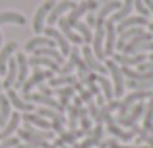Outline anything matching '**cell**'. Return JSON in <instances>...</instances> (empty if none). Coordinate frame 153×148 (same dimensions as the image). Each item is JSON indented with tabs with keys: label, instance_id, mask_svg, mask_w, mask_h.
I'll list each match as a JSON object with an SVG mask.
<instances>
[{
	"label": "cell",
	"instance_id": "1",
	"mask_svg": "<svg viewBox=\"0 0 153 148\" xmlns=\"http://www.w3.org/2000/svg\"><path fill=\"white\" fill-rule=\"evenodd\" d=\"M52 78V72L51 70H41V68H37L33 72V76H29V80H25V82L22 84V90H23V94H29L31 90H33L35 86H39V84H43L45 80H51Z\"/></svg>",
	"mask_w": 153,
	"mask_h": 148
},
{
	"label": "cell",
	"instance_id": "2",
	"mask_svg": "<svg viewBox=\"0 0 153 148\" xmlns=\"http://www.w3.org/2000/svg\"><path fill=\"white\" fill-rule=\"evenodd\" d=\"M72 55H74V59H76V66H78V82L79 84H93V80H95V76L91 74V70L87 68V65L83 62V59L79 57V53H78V49H72Z\"/></svg>",
	"mask_w": 153,
	"mask_h": 148
},
{
	"label": "cell",
	"instance_id": "3",
	"mask_svg": "<svg viewBox=\"0 0 153 148\" xmlns=\"http://www.w3.org/2000/svg\"><path fill=\"white\" fill-rule=\"evenodd\" d=\"M74 8H76V2H72V0H64V2H60V4H54L52 10L49 12V16H47V22L52 26V23H56L60 18H62V14L74 10Z\"/></svg>",
	"mask_w": 153,
	"mask_h": 148
},
{
	"label": "cell",
	"instance_id": "4",
	"mask_svg": "<svg viewBox=\"0 0 153 148\" xmlns=\"http://www.w3.org/2000/svg\"><path fill=\"white\" fill-rule=\"evenodd\" d=\"M116 45V27L114 23L108 20L107 23H105V41H103V53L107 55H112V49H114Z\"/></svg>",
	"mask_w": 153,
	"mask_h": 148
},
{
	"label": "cell",
	"instance_id": "5",
	"mask_svg": "<svg viewBox=\"0 0 153 148\" xmlns=\"http://www.w3.org/2000/svg\"><path fill=\"white\" fill-rule=\"evenodd\" d=\"M143 111H146V105H143L142 101H138V105H136L130 113H126L124 117H118V119H116V123H118V125H122V127H130V129H132V127H134V123L143 115Z\"/></svg>",
	"mask_w": 153,
	"mask_h": 148
},
{
	"label": "cell",
	"instance_id": "6",
	"mask_svg": "<svg viewBox=\"0 0 153 148\" xmlns=\"http://www.w3.org/2000/svg\"><path fill=\"white\" fill-rule=\"evenodd\" d=\"M45 35L51 37L56 45H60V55H70V41L54 27H45Z\"/></svg>",
	"mask_w": 153,
	"mask_h": 148
},
{
	"label": "cell",
	"instance_id": "7",
	"mask_svg": "<svg viewBox=\"0 0 153 148\" xmlns=\"http://www.w3.org/2000/svg\"><path fill=\"white\" fill-rule=\"evenodd\" d=\"M83 62L87 65V68H89L91 72H99V74H103L105 70H107L103 62L99 61V59L95 57L93 53H91V47H87V45L83 47Z\"/></svg>",
	"mask_w": 153,
	"mask_h": 148
},
{
	"label": "cell",
	"instance_id": "8",
	"mask_svg": "<svg viewBox=\"0 0 153 148\" xmlns=\"http://www.w3.org/2000/svg\"><path fill=\"white\" fill-rule=\"evenodd\" d=\"M103 121H107V127H108V133H112L116 138H120V140H130V138H134V131H122L118 125H116V121L111 117V115H105V119Z\"/></svg>",
	"mask_w": 153,
	"mask_h": 148
},
{
	"label": "cell",
	"instance_id": "9",
	"mask_svg": "<svg viewBox=\"0 0 153 148\" xmlns=\"http://www.w3.org/2000/svg\"><path fill=\"white\" fill-rule=\"evenodd\" d=\"M52 6H54V2L52 0H47L43 6H39V10H37V14H35V20H33V29L37 31H43V26H45V18L49 16V12L52 10Z\"/></svg>",
	"mask_w": 153,
	"mask_h": 148
},
{
	"label": "cell",
	"instance_id": "10",
	"mask_svg": "<svg viewBox=\"0 0 153 148\" xmlns=\"http://www.w3.org/2000/svg\"><path fill=\"white\" fill-rule=\"evenodd\" d=\"M25 95V99L27 101H33V103H41V105H45V107H51V109H56V111H60L62 113V107H60V103L58 101H54L52 98H49V95H43V94H23Z\"/></svg>",
	"mask_w": 153,
	"mask_h": 148
},
{
	"label": "cell",
	"instance_id": "11",
	"mask_svg": "<svg viewBox=\"0 0 153 148\" xmlns=\"http://www.w3.org/2000/svg\"><path fill=\"white\" fill-rule=\"evenodd\" d=\"M107 68L111 70L112 80H114V95L122 98V90H124V82H122V72H120L118 65L114 61H107Z\"/></svg>",
	"mask_w": 153,
	"mask_h": 148
},
{
	"label": "cell",
	"instance_id": "12",
	"mask_svg": "<svg viewBox=\"0 0 153 148\" xmlns=\"http://www.w3.org/2000/svg\"><path fill=\"white\" fill-rule=\"evenodd\" d=\"M95 35H93V53L97 59H103V41H105V23H95Z\"/></svg>",
	"mask_w": 153,
	"mask_h": 148
},
{
	"label": "cell",
	"instance_id": "13",
	"mask_svg": "<svg viewBox=\"0 0 153 148\" xmlns=\"http://www.w3.org/2000/svg\"><path fill=\"white\" fill-rule=\"evenodd\" d=\"M19 123H22V115H19L18 111H14V113L10 115V119H8V123L2 127V131H0V140L12 137V134H14V131L19 127Z\"/></svg>",
	"mask_w": 153,
	"mask_h": 148
},
{
	"label": "cell",
	"instance_id": "14",
	"mask_svg": "<svg viewBox=\"0 0 153 148\" xmlns=\"http://www.w3.org/2000/svg\"><path fill=\"white\" fill-rule=\"evenodd\" d=\"M147 18H143V16H128L126 20H122V22H118V31L122 33L124 29H130V27H143L147 26Z\"/></svg>",
	"mask_w": 153,
	"mask_h": 148
},
{
	"label": "cell",
	"instance_id": "15",
	"mask_svg": "<svg viewBox=\"0 0 153 148\" xmlns=\"http://www.w3.org/2000/svg\"><path fill=\"white\" fill-rule=\"evenodd\" d=\"M6 98H8V101H10L12 105L16 107V109H19V111H25V113H31V111L35 109V107L31 105L29 101H23V99L19 98V95L16 94L14 90H12V88H10V90H8V95H6Z\"/></svg>",
	"mask_w": 153,
	"mask_h": 148
},
{
	"label": "cell",
	"instance_id": "16",
	"mask_svg": "<svg viewBox=\"0 0 153 148\" xmlns=\"http://www.w3.org/2000/svg\"><path fill=\"white\" fill-rule=\"evenodd\" d=\"M51 82V86H72V88H76V90H82V84L78 82V78L76 76H72V74H66V76H52V78L49 80Z\"/></svg>",
	"mask_w": 153,
	"mask_h": 148
},
{
	"label": "cell",
	"instance_id": "17",
	"mask_svg": "<svg viewBox=\"0 0 153 148\" xmlns=\"http://www.w3.org/2000/svg\"><path fill=\"white\" fill-rule=\"evenodd\" d=\"M114 61L116 62H120L122 66H134V65H142V62H146L147 61V57L146 55H114Z\"/></svg>",
	"mask_w": 153,
	"mask_h": 148
},
{
	"label": "cell",
	"instance_id": "18",
	"mask_svg": "<svg viewBox=\"0 0 153 148\" xmlns=\"http://www.w3.org/2000/svg\"><path fill=\"white\" fill-rule=\"evenodd\" d=\"M18 49V45H16L14 41H10L8 45H4L2 49H0V74H6V68H8V61H10L12 53Z\"/></svg>",
	"mask_w": 153,
	"mask_h": 148
},
{
	"label": "cell",
	"instance_id": "19",
	"mask_svg": "<svg viewBox=\"0 0 153 148\" xmlns=\"http://www.w3.org/2000/svg\"><path fill=\"white\" fill-rule=\"evenodd\" d=\"M132 8H134V0H124V4H120V8L116 10V14H112L111 22L118 23V22H122V20H126L128 16H130Z\"/></svg>",
	"mask_w": 153,
	"mask_h": 148
},
{
	"label": "cell",
	"instance_id": "20",
	"mask_svg": "<svg viewBox=\"0 0 153 148\" xmlns=\"http://www.w3.org/2000/svg\"><path fill=\"white\" fill-rule=\"evenodd\" d=\"M58 22H60V29H62V31H60V33H62V35H64V37H66V39H68V41H72V43H76V45H82V43H83V39H82V37H79V33H74V31H72V27H70V26H68V22H66V18H60V20H58Z\"/></svg>",
	"mask_w": 153,
	"mask_h": 148
},
{
	"label": "cell",
	"instance_id": "21",
	"mask_svg": "<svg viewBox=\"0 0 153 148\" xmlns=\"http://www.w3.org/2000/svg\"><path fill=\"white\" fill-rule=\"evenodd\" d=\"M31 53H35V57H47V59H52V61H56L60 66H62V55L58 53L56 49H52V47H39V49L31 51Z\"/></svg>",
	"mask_w": 153,
	"mask_h": 148
},
{
	"label": "cell",
	"instance_id": "22",
	"mask_svg": "<svg viewBox=\"0 0 153 148\" xmlns=\"http://www.w3.org/2000/svg\"><path fill=\"white\" fill-rule=\"evenodd\" d=\"M27 65H31V66H41V65H45L51 72H58V70H60V65H58V62L52 61V59H47V57H33V59H29V61H27Z\"/></svg>",
	"mask_w": 153,
	"mask_h": 148
},
{
	"label": "cell",
	"instance_id": "23",
	"mask_svg": "<svg viewBox=\"0 0 153 148\" xmlns=\"http://www.w3.org/2000/svg\"><path fill=\"white\" fill-rule=\"evenodd\" d=\"M39 47H52L54 49L56 47V43L52 41L51 37H33V39H29L27 41V45H25V51H35V49H39Z\"/></svg>",
	"mask_w": 153,
	"mask_h": 148
},
{
	"label": "cell",
	"instance_id": "24",
	"mask_svg": "<svg viewBox=\"0 0 153 148\" xmlns=\"http://www.w3.org/2000/svg\"><path fill=\"white\" fill-rule=\"evenodd\" d=\"M16 62H18V78H16V84L18 86H22L23 82L27 80V59H25V55H18L16 57Z\"/></svg>",
	"mask_w": 153,
	"mask_h": 148
},
{
	"label": "cell",
	"instance_id": "25",
	"mask_svg": "<svg viewBox=\"0 0 153 148\" xmlns=\"http://www.w3.org/2000/svg\"><path fill=\"white\" fill-rule=\"evenodd\" d=\"M16 78H18V62H16L14 59H10V61H8V68H6V78H4V88L10 90V88L14 86Z\"/></svg>",
	"mask_w": 153,
	"mask_h": 148
},
{
	"label": "cell",
	"instance_id": "26",
	"mask_svg": "<svg viewBox=\"0 0 153 148\" xmlns=\"http://www.w3.org/2000/svg\"><path fill=\"white\" fill-rule=\"evenodd\" d=\"M147 41H151V33H147V31H142L140 35H136L134 39H130V41L126 43V45L120 49V53L122 55H126L128 51L132 49V47H136V45H142V43H147Z\"/></svg>",
	"mask_w": 153,
	"mask_h": 148
},
{
	"label": "cell",
	"instance_id": "27",
	"mask_svg": "<svg viewBox=\"0 0 153 148\" xmlns=\"http://www.w3.org/2000/svg\"><path fill=\"white\" fill-rule=\"evenodd\" d=\"M22 119H23L25 123H29V125H33V127H39V129H43V131L51 129V123H47V119H43L41 115H37V113H25Z\"/></svg>",
	"mask_w": 153,
	"mask_h": 148
},
{
	"label": "cell",
	"instance_id": "28",
	"mask_svg": "<svg viewBox=\"0 0 153 148\" xmlns=\"http://www.w3.org/2000/svg\"><path fill=\"white\" fill-rule=\"evenodd\" d=\"M146 117H143V131H147V133L153 137V95L149 98V103L146 105Z\"/></svg>",
	"mask_w": 153,
	"mask_h": 148
},
{
	"label": "cell",
	"instance_id": "29",
	"mask_svg": "<svg viewBox=\"0 0 153 148\" xmlns=\"http://www.w3.org/2000/svg\"><path fill=\"white\" fill-rule=\"evenodd\" d=\"M4 23H19V26H23L25 18L22 14H18V12H4V14H0V26H4Z\"/></svg>",
	"mask_w": 153,
	"mask_h": 148
},
{
	"label": "cell",
	"instance_id": "30",
	"mask_svg": "<svg viewBox=\"0 0 153 148\" xmlns=\"http://www.w3.org/2000/svg\"><path fill=\"white\" fill-rule=\"evenodd\" d=\"M10 115H12L10 113V101H8V98L0 95V129H2V127L8 123Z\"/></svg>",
	"mask_w": 153,
	"mask_h": 148
},
{
	"label": "cell",
	"instance_id": "31",
	"mask_svg": "<svg viewBox=\"0 0 153 148\" xmlns=\"http://www.w3.org/2000/svg\"><path fill=\"white\" fill-rule=\"evenodd\" d=\"M37 115H41L43 119H51V121H58V119H64L62 113H58L56 109H51V107H39Z\"/></svg>",
	"mask_w": 153,
	"mask_h": 148
},
{
	"label": "cell",
	"instance_id": "32",
	"mask_svg": "<svg viewBox=\"0 0 153 148\" xmlns=\"http://www.w3.org/2000/svg\"><path fill=\"white\" fill-rule=\"evenodd\" d=\"M128 88H132V90H153V80H128Z\"/></svg>",
	"mask_w": 153,
	"mask_h": 148
},
{
	"label": "cell",
	"instance_id": "33",
	"mask_svg": "<svg viewBox=\"0 0 153 148\" xmlns=\"http://www.w3.org/2000/svg\"><path fill=\"white\" fill-rule=\"evenodd\" d=\"M95 80H97V82L101 84V88H103L105 95H107V99H108V101H112V98H114V90L111 88V84H108V80L105 78V76H95Z\"/></svg>",
	"mask_w": 153,
	"mask_h": 148
},
{
	"label": "cell",
	"instance_id": "34",
	"mask_svg": "<svg viewBox=\"0 0 153 148\" xmlns=\"http://www.w3.org/2000/svg\"><path fill=\"white\" fill-rule=\"evenodd\" d=\"M76 29H78V33H79V37L83 39V43H91V29L85 26V23H82V22H78L76 23Z\"/></svg>",
	"mask_w": 153,
	"mask_h": 148
},
{
	"label": "cell",
	"instance_id": "35",
	"mask_svg": "<svg viewBox=\"0 0 153 148\" xmlns=\"http://www.w3.org/2000/svg\"><path fill=\"white\" fill-rule=\"evenodd\" d=\"M78 115L79 117H82V127H83V131H85V133H89L91 131V121H89V117H87V109L85 107H78Z\"/></svg>",
	"mask_w": 153,
	"mask_h": 148
},
{
	"label": "cell",
	"instance_id": "36",
	"mask_svg": "<svg viewBox=\"0 0 153 148\" xmlns=\"http://www.w3.org/2000/svg\"><path fill=\"white\" fill-rule=\"evenodd\" d=\"M101 137H103V125H97L93 131H89V140H91L93 146L101 142Z\"/></svg>",
	"mask_w": 153,
	"mask_h": 148
},
{
	"label": "cell",
	"instance_id": "37",
	"mask_svg": "<svg viewBox=\"0 0 153 148\" xmlns=\"http://www.w3.org/2000/svg\"><path fill=\"white\" fill-rule=\"evenodd\" d=\"M70 109V115H68V127H70L72 131H76V125H78V107L72 105L68 107Z\"/></svg>",
	"mask_w": 153,
	"mask_h": 148
},
{
	"label": "cell",
	"instance_id": "38",
	"mask_svg": "<svg viewBox=\"0 0 153 148\" xmlns=\"http://www.w3.org/2000/svg\"><path fill=\"white\" fill-rule=\"evenodd\" d=\"M74 66H76V59H74V55H72V49H70V61H68L66 65L60 66L58 72L62 74V76H66V74H70V72H72V68H74Z\"/></svg>",
	"mask_w": 153,
	"mask_h": 148
},
{
	"label": "cell",
	"instance_id": "39",
	"mask_svg": "<svg viewBox=\"0 0 153 148\" xmlns=\"http://www.w3.org/2000/svg\"><path fill=\"white\" fill-rule=\"evenodd\" d=\"M134 8L138 10V14H140V16H143V18H147V16H149V10L146 8L143 0H134Z\"/></svg>",
	"mask_w": 153,
	"mask_h": 148
},
{
	"label": "cell",
	"instance_id": "40",
	"mask_svg": "<svg viewBox=\"0 0 153 148\" xmlns=\"http://www.w3.org/2000/svg\"><path fill=\"white\" fill-rule=\"evenodd\" d=\"M18 148H52V146L47 140H39V142H25V144H22Z\"/></svg>",
	"mask_w": 153,
	"mask_h": 148
},
{
	"label": "cell",
	"instance_id": "41",
	"mask_svg": "<svg viewBox=\"0 0 153 148\" xmlns=\"http://www.w3.org/2000/svg\"><path fill=\"white\" fill-rule=\"evenodd\" d=\"M18 144H19V138L8 137V138H4V140L0 142V148H12V146H18Z\"/></svg>",
	"mask_w": 153,
	"mask_h": 148
},
{
	"label": "cell",
	"instance_id": "42",
	"mask_svg": "<svg viewBox=\"0 0 153 148\" xmlns=\"http://www.w3.org/2000/svg\"><path fill=\"white\" fill-rule=\"evenodd\" d=\"M51 129L54 131V133H64V119H58V121H52L51 123Z\"/></svg>",
	"mask_w": 153,
	"mask_h": 148
},
{
	"label": "cell",
	"instance_id": "43",
	"mask_svg": "<svg viewBox=\"0 0 153 148\" xmlns=\"http://www.w3.org/2000/svg\"><path fill=\"white\" fill-rule=\"evenodd\" d=\"M72 90H74V88H72V86H66V88H60V90L58 92H56V94H58L60 95V98H70V95H72Z\"/></svg>",
	"mask_w": 153,
	"mask_h": 148
},
{
	"label": "cell",
	"instance_id": "44",
	"mask_svg": "<svg viewBox=\"0 0 153 148\" xmlns=\"http://www.w3.org/2000/svg\"><path fill=\"white\" fill-rule=\"evenodd\" d=\"M79 92H82V95H79V98H82V101H87V103L93 101V94H91L89 90H83V88H82Z\"/></svg>",
	"mask_w": 153,
	"mask_h": 148
},
{
	"label": "cell",
	"instance_id": "45",
	"mask_svg": "<svg viewBox=\"0 0 153 148\" xmlns=\"http://www.w3.org/2000/svg\"><path fill=\"white\" fill-rule=\"evenodd\" d=\"M140 72H153V61H146L140 65Z\"/></svg>",
	"mask_w": 153,
	"mask_h": 148
},
{
	"label": "cell",
	"instance_id": "46",
	"mask_svg": "<svg viewBox=\"0 0 153 148\" xmlns=\"http://www.w3.org/2000/svg\"><path fill=\"white\" fill-rule=\"evenodd\" d=\"M95 23H97V16L89 12V14H87V23H85V26L89 27V26H95Z\"/></svg>",
	"mask_w": 153,
	"mask_h": 148
},
{
	"label": "cell",
	"instance_id": "47",
	"mask_svg": "<svg viewBox=\"0 0 153 148\" xmlns=\"http://www.w3.org/2000/svg\"><path fill=\"white\" fill-rule=\"evenodd\" d=\"M89 113H91V117H97V113H99V109H97V105H93V101L89 103Z\"/></svg>",
	"mask_w": 153,
	"mask_h": 148
},
{
	"label": "cell",
	"instance_id": "48",
	"mask_svg": "<svg viewBox=\"0 0 153 148\" xmlns=\"http://www.w3.org/2000/svg\"><path fill=\"white\" fill-rule=\"evenodd\" d=\"M41 94H43V95H49V98H51V95L54 94V90H51V88H45V86H41Z\"/></svg>",
	"mask_w": 153,
	"mask_h": 148
},
{
	"label": "cell",
	"instance_id": "49",
	"mask_svg": "<svg viewBox=\"0 0 153 148\" xmlns=\"http://www.w3.org/2000/svg\"><path fill=\"white\" fill-rule=\"evenodd\" d=\"M143 4H146V8L149 12H153V0H143Z\"/></svg>",
	"mask_w": 153,
	"mask_h": 148
},
{
	"label": "cell",
	"instance_id": "50",
	"mask_svg": "<svg viewBox=\"0 0 153 148\" xmlns=\"http://www.w3.org/2000/svg\"><path fill=\"white\" fill-rule=\"evenodd\" d=\"M82 103H83L82 98H74V105H76V107H82Z\"/></svg>",
	"mask_w": 153,
	"mask_h": 148
},
{
	"label": "cell",
	"instance_id": "51",
	"mask_svg": "<svg viewBox=\"0 0 153 148\" xmlns=\"http://www.w3.org/2000/svg\"><path fill=\"white\" fill-rule=\"evenodd\" d=\"M97 105H99V107H101V105H105V99L101 98V95H97Z\"/></svg>",
	"mask_w": 153,
	"mask_h": 148
},
{
	"label": "cell",
	"instance_id": "52",
	"mask_svg": "<svg viewBox=\"0 0 153 148\" xmlns=\"http://www.w3.org/2000/svg\"><path fill=\"white\" fill-rule=\"evenodd\" d=\"M147 26H149V29H151V33H153V23H147Z\"/></svg>",
	"mask_w": 153,
	"mask_h": 148
},
{
	"label": "cell",
	"instance_id": "53",
	"mask_svg": "<svg viewBox=\"0 0 153 148\" xmlns=\"http://www.w3.org/2000/svg\"><path fill=\"white\" fill-rule=\"evenodd\" d=\"M0 49H2V33H0Z\"/></svg>",
	"mask_w": 153,
	"mask_h": 148
},
{
	"label": "cell",
	"instance_id": "54",
	"mask_svg": "<svg viewBox=\"0 0 153 148\" xmlns=\"http://www.w3.org/2000/svg\"><path fill=\"white\" fill-rule=\"evenodd\" d=\"M147 61H153V53H151V55H149V59H147Z\"/></svg>",
	"mask_w": 153,
	"mask_h": 148
},
{
	"label": "cell",
	"instance_id": "55",
	"mask_svg": "<svg viewBox=\"0 0 153 148\" xmlns=\"http://www.w3.org/2000/svg\"><path fill=\"white\" fill-rule=\"evenodd\" d=\"M140 148H147V146H140Z\"/></svg>",
	"mask_w": 153,
	"mask_h": 148
},
{
	"label": "cell",
	"instance_id": "56",
	"mask_svg": "<svg viewBox=\"0 0 153 148\" xmlns=\"http://www.w3.org/2000/svg\"><path fill=\"white\" fill-rule=\"evenodd\" d=\"M0 90H2V84H0Z\"/></svg>",
	"mask_w": 153,
	"mask_h": 148
}]
</instances>
